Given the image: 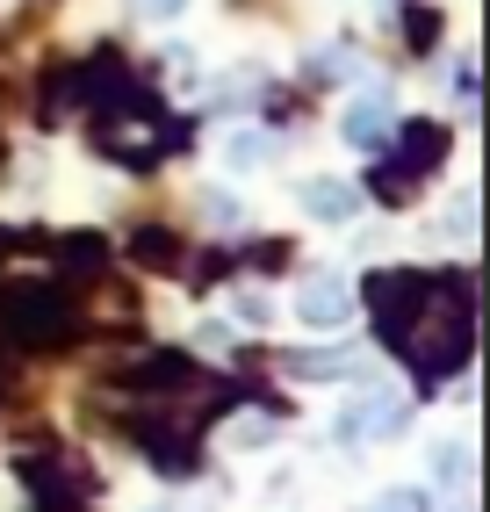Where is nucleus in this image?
<instances>
[{"mask_svg":"<svg viewBox=\"0 0 490 512\" xmlns=\"http://www.w3.org/2000/svg\"><path fill=\"white\" fill-rule=\"evenodd\" d=\"M94 145L123 159V166H152L166 145H181V123L145 109L137 94H116V101H101V116H94Z\"/></svg>","mask_w":490,"mask_h":512,"instance_id":"f03ea898","label":"nucleus"},{"mask_svg":"<svg viewBox=\"0 0 490 512\" xmlns=\"http://www.w3.org/2000/svg\"><path fill=\"white\" fill-rule=\"evenodd\" d=\"M260 159H274V138H267V130H231V138H224V166H238V174H245V166H260Z\"/></svg>","mask_w":490,"mask_h":512,"instance_id":"1a4fd4ad","label":"nucleus"},{"mask_svg":"<svg viewBox=\"0 0 490 512\" xmlns=\"http://www.w3.org/2000/svg\"><path fill=\"white\" fill-rule=\"evenodd\" d=\"M404 347V361L418 375H454L476 347V296L462 275H440V282H411L404 311L382 325Z\"/></svg>","mask_w":490,"mask_h":512,"instance_id":"f257e3e1","label":"nucleus"},{"mask_svg":"<svg viewBox=\"0 0 490 512\" xmlns=\"http://www.w3.org/2000/svg\"><path fill=\"white\" fill-rule=\"evenodd\" d=\"M137 260H152V267H173L181 260V246H173V231H137V246H130Z\"/></svg>","mask_w":490,"mask_h":512,"instance_id":"9b49d317","label":"nucleus"},{"mask_svg":"<svg viewBox=\"0 0 490 512\" xmlns=\"http://www.w3.org/2000/svg\"><path fill=\"white\" fill-rule=\"evenodd\" d=\"M404 22H411V44H418V51H426V44L440 37V15H426V8H411Z\"/></svg>","mask_w":490,"mask_h":512,"instance_id":"4468645a","label":"nucleus"},{"mask_svg":"<svg viewBox=\"0 0 490 512\" xmlns=\"http://www.w3.org/2000/svg\"><path fill=\"white\" fill-rule=\"evenodd\" d=\"M0 368H8V347H0Z\"/></svg>","mask_w":490,"mask_h":512,"instance_id":"aec40b11","label":"nucleus"},{"mask_svg":"<svg viewBox=\"0 0 490 512\" xmlns=\"http://www.w3.org/2000/svg\"><path fill=\"white\" fill-rule=\"evenodd\" d=\"M22 476L37 484L44 512H80V505L94 498V469H87V455H73V448H37V455H22Z\"/></svg>","mask_w":490,"mask_h":512,"instance_id":"7ed1b4c3","label":"nucleus"},{"mask_svg":"<svg viewBox=\"0 0 490 512\" xmlns=\"http://www.w3.org/2000/svg\"><path fill=\"white\" fill-rule=\"evenodd\" d=\"M188 0H145V15H181Z\"/></svg>","mask_w":490,"mask_h":512,"instance_id":"6ab92c4d","label":"nucleus"},{"mask_svg":"<svg viewBox=\"0 0 490 512\" xmlns=\"http://www.w3.org/2000/svg\"><path fill=\"white\" fill-rule=\"evenodd\" d=\"M440 476H447V484H469V448H447L440 455Z\"/></svg>","mask_w":490,"mask_h":512,"instance_id":"dca6fc26","label":"nucleus"},{"mask_svg":"<svg viewBox=\"0 0 490 512\" xmlns=\"http://www.w3.org/2000/svg\"><path fill=\"white\" fill-rule=\"evenodd\" d=\"M397 426H404V397L397 390H368V397H354V412L339 419V440H382Z\"/></svg>","mask_w":490,"mask_h":512,"instance_id":"39448f33","label":"nucleus"},{"mask_svg":"<svg viewBox=\"0 0 490 512\" xmlns=\"http://www.w3.org/2000/svg\"><path fill=\"white\" fill-rule=\"evenodd\" d=\"M361 354H289V375H354Z\"/></svg>","mask_w":490,"mask_h":512,"instance_id":"9d476101","label":"nucleus"},{"mask_svg":"<svg viewBox=\"0 0 490 512\" xmlns=\"http://www.w3.org/2000/svg\"><path fill=\"white\" fill-rule=\"evenodd\" d=\"M231 440H238V448H267V440H274V412H245L231 426Z\"/></svg>","mask_w":490,"mask_h":512,"instance_id":"f8f14e48","label":"nucleus"},{"mask_svg":"<svg viewBox=\"0 0 490 512\" xmlns=\"http://www.w3.org/2000/svg\"><path fill=\"white\" fill-rule=\"evenodd\" d=\"M382 130H390V94L375 87V94H361L354 109H346V138H354V145H375Z\"/></svg>","mask_w":490,"mask_h":512,"instance_id":"0eeeda50","label":"nucleus"},{"mask_svg":"<svg viewBox=\"0 0 490 512\" xmlns=\"http://www.w3.org/2000/svg\"><path fill=\"white\" fill-rule=\"evenodd\" d=\"M238 318H253V325H267V296H260V289H245V296H238Z\"/></svg>","mask_w":490,"mask_h":512,"instance_id":"a211bd4d","label":"nucleus"},{"mask_svg":"<svg viewBox=\"0 0 490 512\" xmlns=\"http://www.w3.org/2000/svg\"><path fill=\"white\" fill-rule=\"evenodd\" d=\"M202 217H209V224H238V202L209 188V195H202Z\"/></svg>","mask_w":490,"mask_h":512,"instance_id":"2eb2a0df","label":"nucleus"},{"mask_svg":"<svg viewBox=\"0 0 490 512\" xmlns=\"http://www.w3.org/2000/svg\"><path fill=\"white\" fill-rule=\"evenodd\" d=\"M296 311H303V325H346V311H354V289L332 282V275H318V282H303Z\"/></svg>","mask_w":490,"mask_h":512,"instance_id":"423d86ee","label":"nucleus"},{"mask_svg":"<svg viewBox=\"0 0 490 512\" xmlns=\"http://www.w3.org/2000/svg\"><path fill=\"white\" fill-rule=\"evenodd\" d=\"M354 202H361V195L346 188V181H310V188H303V210H310V217H325V224L354 217Z\"/></svg>","mask_w":490,"mask_h":512,"instance_id":"6e6552de","label":"nucleus"},{"mask_svg":"<svg viewBox=\"0 0 490 512\" xmlns=\"http://www.w3.org/2000/svg\"><path fill=\"white\" fill-rule=\"evenodd\" d=\"M375 512H433V498H426V491H411V484H397V491H382V498H375Z\"/></svg>","mask_w":490,"mask_h":512,"instance_id":"ddd939ff","label":"nucleus"},{"mask_svg":"<svg viewBox=\"0 0 490 512\" xmlns=\"http://www.w3.org/2000/svg\"><path fill=\"white\" fill-rule=\"evenodd\" d=\"M318 73H325V80H339V73H354V51H325V58H318Z\"/></svg>","mask_w":490,"mask_h":512,"instance_id":"f3484780","label":"nucleus"},{"mask_svg":"<svg viewBox=\"0 0 490 512\" xmlns=\"http://www.w3.org/2000/svg\"><path fill=\"white\" fill-rule=\"evenodd\" d=\"M440 152H447V130H440V123H411V130H404V145H397V166L382 174V195L397 202L418 174H433V166H440Z\"/></svg>","mask_w":490,"mask_h":512,"instance_id":"20e7f679","label":"nucleus"}]
</instances>
